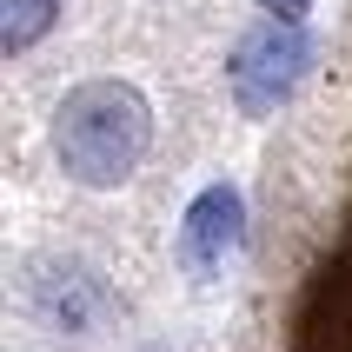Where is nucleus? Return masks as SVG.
Returning a JSON list of instances; mask_svg holds the SVG:
<instances>
[{
    "label": "nucleus",
    "instance_id": "1",
    "mask_svg": "<svg viewBox=\"0 0 352 352\" xmlns=\"http://www.w3.org/2000/svg\"><path fill=\"white\" fill-rule=\"evenodd\" d=\"M153 146V107L126 80H87L54 113V153L80 186H120Z\"/></svg>",
    "mask_w": 352,
    "mask_h": 352
},
{
    "label": "nucleus",
    "instance_id": "2",
    "mask_svg": "<svg viewBox=\"0 0 352 352\" xmlns=\"http://www.w3.org/2000/svg\"><path fill=\"white\" fill-rule=\"evenodd\" d=\"M306 60H313V40L299 34V20H259L253 34L233 47V60H226V80H233V100L246 120H266L279 107V100L299 87V74H306Z\"/></svg>",
    "mask_w": 352,
    "mask_h": 352
},
{
    "label": "nucleus",
    "instance_id": "3",
    "mask_svg": "<svg viewBox=\"0 0 352 352\" xmlns=\"http://www.w3.org/2000/svg\"><path fill=\"white\" fill-rule=\"evenodd\" d=\"M239 239H246V199L233 186H206L179 219V266L193 279H213L239 253Z\"/></svg>",
    "mask_w": 352,
    "mask_h": 352
},
{
    "label": "nucleus",
    "instance_id": "4",
    "mask_svg": "<svg viewBox=\"0 0 352 352\" xmlns=\"http://www.w3.org/2000/svg\"><path fill=\"white\" fill-rule=\"evenodd\" d=\"M60 0H7V54H27L34 40H47V27H54Z\"/></svg>",
    "mask_w": 352,
    "mask_h": 352
},
{
    "label": "nucleus",
    "instance_id": "5",
    "mask_svg": "<svg viewBox=\"0 0 352 352\" xmlns=\"http://www.w3.org/2000/svg\"><path fill=\"white\" fill-rule=\"evenodd\" d=\"M259 7H266V14H279V20H299L313 0H259Z\"/></svg>",
    "mask_w": 352,
    "mask_h": 352
}]
</instances>
